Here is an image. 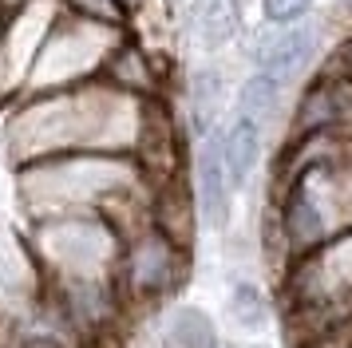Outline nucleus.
Here are the masks:
<instances>
[{"label": "nucleus", "instance_id": "39448f33", "mask_svg": "<svg viewBox=\"0 0 352 348\" xmlns=\"http://www.w3.org/2000/svg\"><path fill=\"white\" fill-rule=\"evenodd\" d=\"M44 269L36 261L24 226L0 221V345L44 313Z\"/></svg>", "mask_w": 352, "mask_h": 348}, {"label": "nucleus", "instance_id": "9d476101", "mask_svg": "<svg viewBox=\"0 0 352 348\" xmlns=\"http://www.w3.org/2000/svg\"><path fill=\"white\" fill-rule=\"evenodd\" d=\"M222 325L241 336V345H254L261 336H270L277 329V301L265 285L250 277V273H234L226 285L222 301Z\"/></svg>", "mask_w": 352, "mask_h": 348}, {"label": "nucleus", "instance_id": "f8f14e48", "mask_svg": "<svg viewBox=\"0 0 352 348\" xmlns=\"http://www.w3.org/2000/svg\"><path fill=\"white\" fill-rule=\"evenodd\" d=\"M155 340L166 348H230L218 313L182 297L155 313Z\"/></svg>", "mask_w": 352, "mask_h": 348}, {"label": "nucleus", "instance_id": "aec40b11", "mask_svg": "<svg viewBox=\"0 0 352 348\" xmlns=\"http://www.w3.org/2000/svg\"><path fill=\"white\" fill-rule=\"evenodd\" d=\"M146 348H166V345H159V340H151V345H146Z\"/></svg>", "mask_w": 352, "mask_h": 348}, {"label": "nucleus", "instance_id": "4468645a", "mask_svg": "<svg viewBox=\"0 0 352 348\" xmlns=\"http://www.w3.org/2000/svg\"><path fill=\"white\" fill-rule=\"evenodd\" d=\"M67 16L99 24V28H115V32H131L135 20V0H60Z\"/></svg>", "mask_w": 352, "mask_h": 348}, {"label": "nucleus", "instance_id": "6ab92c4d", "mask_svg": "<svg viewBox=\"0 0 352 348\" xmlns=\"http://www.w3.org/2000/svg\"><path fill=\"white\" fill-rule=\"evenodd\" d=\"M4 20H8V8H4V4H0V32H4Z\"/></svg>", "mask_w": 352, "mask_h": 348}, {"label": "nucleus", "instance_id": "423d86ee", "mask_svg": "<svg viewBox=\"0 0 352 348\" xmlns=\"http://www.w3.org/2000/svg\"><path fill=\"white\" fill-rule=\"evenodd\" d=\"M245 56L257 72H270L285 87H297L309 76H317L324 56V28L317 20H297V24H257L245 36Z\"/></svg>", "mask_w": 352, "mask_h": 348}, {"label": "nucleus", "instance_id": "f257e3e1", "mask_svg": "<svg viewBox=\"0 0 352 348\" xmlns=\"http://www.w3.org/2000/svg\"><path fill=\"white\" fill-rule=\"evenodd\" d=\"M159 186L135 155H56L12 171V194L24 218L103 214L123 234L155 218Z\"/></svg>", "mask_w": 352, "mask_h": 348}, {"label": "nucleus", "instance_id": "412c9836", "mask_svg": "<svg viewBox=\"0 0 352 348\" xmlns=\"http://www.w3.org/2000/svg\"><path fill=\"white\" fill-rule=\"evenodd\" d=\"M238 4H245V0H238Z\"/></svg>", "mask_w": 352, "mask_h": 348}, {"label": "nucleus", "instance_id": "4be33fe9", "mask_svg": "<svg viewBox=\"0 0 352 348\" xmlns=\"http://www.w3.org/2000/svg\"><path fill=\"white\" fill-rule=\"evenodd\" d=\"M135 4H139V0H135Z\"/></svg>", "mask_w": 352, "mask_h": 348}, {"label": "nucleus", "instance_id": "9b49d317", "mask_svg": "<svg viewBox=\"0 0 352 348\" xmlns=\"http://www.w3.org/2000/svg\"><path fill=\"white\" fill-rule=\"evenodd\" d=\"M218 146H222V162H226V174H230V182L234 190H241L254 182V174L261 171V162H265V151H270V131L261 123H254L250 115H241V111L230 107V115L222 119L218 127Z\"/></svg>", "mask_w": 352, "mask_h": 348}, {"label": "nucleus", "instance_id": "20e7f679", "mask_svg": "<svg viewBox=\"0 0 352 348\" xmlns=\"http://www.w3.org/2000/svg\"><path fill=\"white\" fill-rule=\"evenodd\" d=\"M123 36L127 32L99 28V24H87V20H76V16L60 12L56 24H52V32H48V40H44V47H40V56H36L32 72H28L24 95L64 91V87H80V83L99 79L103 76V63L111 56V47Z\"/></svg>", "mask_w": 352, "mask_h": 348}, {"label": "nucleus", "instance_id": "dca6fc26", "mask_svg": "<svg viewBox=\"0 0 352 348\" xmlns=\"http://www.w3.org/2000/svg\"><path fill=\"white\" fill-rule=\"evenodd\" d=\"M261 8V20L265 24H297V20H309L317 0H257Z\"/></svg>", "mask_w": 352, "mask_h": 348}, {"label": "nucleus", "instance_id": "2eb2a0df", "mask_svg": "<svg viewBox=\"0 0 352 348\" xmlns=\"http://www.w3.org/2000/svg\"><path fill=\"white\" fill-rule=\"evenodd\" d=\"M4 348H80L67 332H60L52 320H44V316H36L32 325H24V329L8 340Z\"/></svg>", "mask_w": 352, "mask_h": 348}, {"label": "nucleus", "instance_id": "a211bd4d", "mask_svg": "<svg viewBox=\"0 0 352 348\" xmlns=\"http://www.w3.org/2000/svg\"><path fill=\"white\" fill-rule=\"evenodd\" d=\"M0 4H4V8L12 12V8H20V4H28V0H0Z\"/></svg>", "mask_w": 352, "mask_h": 348}, {"label": "nucleus", "instance_id": "1a4fd4ad", "mask_svg": "<svg viewBox=\"0 0 352 348\" xmlns=\"http://www.w3.org/2000/svg\"><path fill=\"white\" fill-rule=\"evenodd\" d=\"M178 36L202 52V60L218 56L241 40V4L238 0H178Z\"/></svg>", "mask_w": 352, "mask_h": 348}, {"label": "nucleus", "instance_id": "0eeeda50", "mask_svg": "<svg viewBox=\"0 0 352 348\" xmlns=\"http://www.w3.org/2000/svg\"><path fill=\"white\" fill-rule=\"evenodd\" d=\"M194 194V210H198V226L202 230H218L226 234L234 221V206H238V190L226 174L222 146H218V131H210L202 139L190 142V171H186Z\"/></svg>", "mask_w": 352, "mask_h": 348}, {"label": "nucleus", "instance_id": "f03ea898", "mask_svg": "<svg viewBox=\"0 0 352 348\" xmlns=\"http://www.w3.org/2000/svg\"><path fill=\"white\" fill-rule=\"evenodd\" d=\"M20 226L48 285H115L127 234L111 218L48 214V218H24Z\"/></svg>", "mask_w": 352, "mask_h": 348}, {"label": "nucleus", "instance_id": "6e6552de", "mask_svg": "<svg viewBox=\"0 0 352 348\" xmlns=\"http://www.w3.org/2000/svg\"><path fill=\"white\" fill-rule=\"evenodd\" d=\"M178 123L186 131V139H202L210 131H218L230 107V79L218 67V60H198L178 76Z\"/></svg>", "mask_w": 352, "mask_h": 348}, {"label": "nucleus", "instance_id": "f3484780", "mask_svg": "<svg viewBox=\"0 0 352 348\" xmlns=\"http://www.w3.org/2000/svg\"><path fill=\"white\" fill-rule=\"evenodd\" d=\"M329 63H336V67H344V72H352V36L344 40V44L336 47L333 56H329Z\"/></svg>", "mask_w": 352, "mask_h": 348}, {"label": "nucleus", "instance_id": "ddd939ff", "mask_svg": "<svg viewBox=\"0 0 352 348\" xmlns=\"http://www.w3.org/2000/svg\"><path fill=\"white\" fill-rule=\"evenodd\" d=\"M289 91H293V87H285L281 79H273L270 72H257L254 67V72L238 83V91H234V111L250 115L254 123H261L273 135L281 123H289V115H285Z\"/></svg>", "mask_w": 352, "mask_h": 348}, {"label": "nucleus", "instance_id": "7ed1b4c3", "mask_svg": "<svg viewBox=\"0 0 352 348\" xmlns=\"http://www.w3.org/2000/svg\"><path fill=\"white\" fill-rule=\"evenodd\" d=\"M190 246L166 234L159 221L151 218L139 230L123 237V257L115 273V289L127 309H151L159 313L162 305L182 297L190 281Z\"/></svg>", "mask_w": 352, "mask_h": 348}]
</instances>
